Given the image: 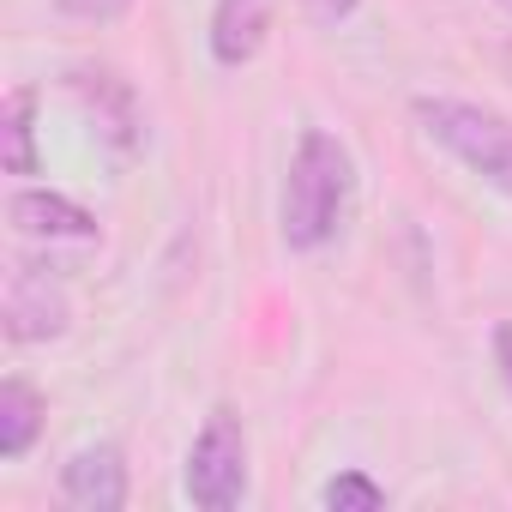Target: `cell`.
Instances as JSON below:
<instances>
[{"instance_id":"obj_1","label":"cell","mask_w":512,"mask_h":512,"mask_svg":"<svg viewBox=\"0 0 512 512\" xmlns=\"http://www.w3.org/2000/svg\"><path fill=\"white\" fill-rule=\"evenodd\" d=\"M350 193H356V163H350L344 139L326 127H308L296 139L290 181H284V241L296 253H320L338 235Z\"/></svg>"},{"instance_id":"obj_15","label":"cell","mask_w":512,"mask_h":512,"mask_svg":"<svg viewBox=\"0 0 512 512\" xmlns=\"http://www.w3.org/2000/svg\"><path fill=\"white\" fill-rule=\"evenodd\" d=\"M494 7H506V13H512V0H494Z\"/></svg>"},{"instance_id":"obj_2","label":"cell","mask_w":512,"mask_h":512,"mask_svg":"<svg viewBox=\"0 0 512 512\" xmlns=\"http://www.w3.org/2000/svg\"><path fill=\"white\" fill-rule=\"evenodd\" d=\"M410 115L440 151H452L470 175H482L488 187H500L512 199V121L506 115L464 103V97H416Z\"/></svg>"},{"instance_id":"obj_9","label":"cell","mask_w":512,"mask_h":512,"mask_svg":"<svg viewBox=\"0 0 512 512\" xmlns=\"http://www.w3.org/2000/svg\"><path fill=\"white\" fill-rule=\"evenodd\" d=\"M43 416H49V404H43V392L31 386V380H0V458H25L31 446H37V434H43Z\"/></svg>"},{"instance_id":"obj_7","label":"cell","mask_w":512,"mask_h":512,"mask_svg":"<svg viewBox=\"0 0 512 512\" xmlns=\"http://www.w3.org/2000/svg\"><path fill=\"white\" fill-rule=\"evenodd\" d=\"M7 217L19 235H37V241H91L97 235V217L55 187H19L7 199Z\"/></svg>"},{"instance_id":"obj_14","label":"cell","mask_w":512,"mask_h":512,"mask_svg":"<svg viewBox=\"0 0 512 512\" xmlns=\"http://www.w3.org/2000/svg\"><path fill=\"white\" fill-rule=\"evenodd\" d=\"M494 368H500V386H506V398H512V320L494 326Z\"/></svg>"},{"instance_id":"obj_16","label":"cell","mask_w":512,"mask_h":512,"mask_svg":"<svg viewBox=\"0 0 512 512\" xmlns=\"http://www.w3.org/2000/svg\"><path fill=\"white\" fill-rule=\"evenodd\" d=\"M506 67H512V43H506Z\"/></svg>"},{"instance_id":"obj_12","label":"cell","mask_w":512,"mask_h":512,"mask_svg":"<svg viewBox=\"0 0 512 512\" xmlns=\"http://www.w3.org/2000/svg\"><path fill=\"white\" fill-rule=\"evenodd\" d=\"M61 19H79V25H115L133 13V0H55Z\"/></svg>"},{"instance_id":"obj_11","label":"cell","mask_w":512,"mask_h":512,"mask_svg":"<svg viewBox=\"0 0 512 512\" xmlns=\"http://www.w3.org/2000/svg\"><path fill=\"white\" fill-rule=\"evenodd\" d=\"M320 506H326V512H380V506H386V488H380L368 470H338V476L320 488Z\"/></svg>"},{"instance_id":"obj_13","label":"cell","mask_w":512,"mask_h":512,"mask_svg":"<svg viewBox=\"0 0 512 512\" xmlns=\"http://www.w3.org/2000/svg\"><path fill=\"white\" fill-rule=\"evenodd\" d=\"M302 13H308L314 25H344V19L356 13V0H302Z\"/></svg>"},{"instance_id":"obj_5","label":"cell","mask_w":512,"mask_h":512,"mask_svg":"<svg viewBox=\"0 0 512 512\" xmlns=\"http://www.w3.org/2000/svg\"><path fill=\"white\" fill-rule=\"evenodd\" d=\"M67 85H73V97L97 115V133L115 145V151H133L139 145V103H133V85L115 73V67H73L67 73Z\"/></svg>"},{"instance_id":"obj_3","label":"cell","mask_w":512,"mask_h":512,"mask_svg":"<svg viewBox=\"0 0 512 512\" xmlns=\"http://www.w3.org/2000/svg\"><path fill=\"white\" fill-rule=\"evenodd\" d=\"M181 488L199 512H229L241 506L247 494V428L235 410H211L193 452H187V470H181Z\"/></svg>"},{"instance_id":"obj_10","label":"cell","mask_w":512,"mask_h":512,"mask_svg":"<svg viewBox=\"0 0 512 512\" xmlns=\"http://www.w3.org/2000/svg\"><path fill=\"white\" fill-rule=\"evenodd\" d=\"M7 169L13 175H37V85H13L7 97Z\"/></svg>"},{"instance_id":"obj_6","label":"cell","mask_w":512,"mask_h":512,"mask_svg":"<svg viewBox=\"0 0 512 512\" xmlns=\"http://www.w3.org/2000/svg\"><path fill=\"white\" fill-rule=\"evenodd\" d=\"M61 494H67V506H79V512H121V506H127V464H121V452H115L109 440L79 446V452L61 464Z\"/></svg>"},{"instance_id":"obj_4","label":"cell","mask_w":512,"mask_h":512,"mask_svg":"<svg viewBox=\"0 0 512 512\" xmlns=\"http://www.w3.org/2000/svg\"><path fill=\"white\" fill-rule=\"evenodd\" d=\"M67 290L49 278V272H37V266H13V278H7V338L13 344H49V338H61L67 332Z\"/></svg>"},{"instance_id":"obj_8","label":"cell","mask_w":512,"mask_h":512,"mask_svg":"<svg viewBox=\"0 0 512 512\" xmlns=\"http://www.w3.org/2000/svg\"><path fill=\"white\" fill-rule=\"evenodd\" d=\"M272 0H217L211 13V61L217 67H247L266 43Z\"/></svg>"}]
</instances>
